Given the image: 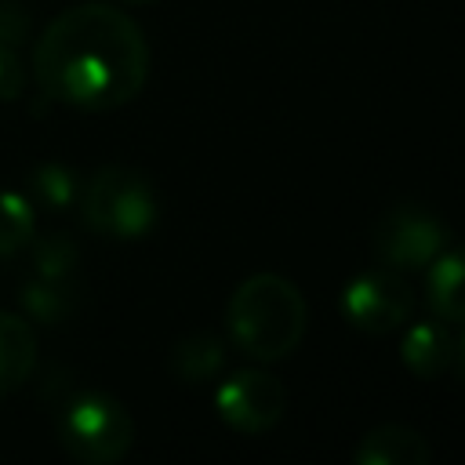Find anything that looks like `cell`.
<instances>
[{"instance_id":"16","label":"cell","mask_w":465,"mask_h":465,"mask_svg":"<svg viewBox=\"0 0 465 465\" xmlns=\"http://www.w3.org/2000/svg\"><path fill=\"white\" fill-rule=\"evenodd\" d=\"M29 251H33V272L36 276H73L76 272L80 243L69 232H62V229L33 236Z\"/></svg>"},{"instance_id":"11","label":"cell","mask_w":465,"mask_h":465,"mask_svg":"<svg viewBox=\"0 0 465 465\" xmlns=\"http://www.w3.org/2000/svg\"><path fill=\"white\" fill-rule=\"evenodd\" d=\"M36 367V331L29 320L0 309V400L11 396Z\"/></svg>"},{"instance_id":"14","label":"cell","mask_w":465,"mask_h":465,"mask_svg":"<svg viewBox=\"0 0 465 465\" xmlns=\"http://www.w3.org/2000/svg\"><path fill=\"white\" fill-rule=\"evenodd\" d=\"M80 196V178L73 167L65 163H40L29 171V182H25V200L40 211H65L73 207Z\"/></svg>"},{"instance_id":"6","label":"cell","mask_w":465,"mask_h":465,"mask_svg":"<svg viewBox=\"0 0 465 465\" xmlns=\"http://www.w3.org/2000/svg\"><path fill=\"white\" fill-rule=\"evenodd\" d=\"M411 309L414 294L407 280L389 265L363 269L341 287V316L363 334H389L403 327L411 320Z\"/></svg>"},{"instance_id":"20","label":"cell","mask_w":465,"mask_h":465,"mask_svg":"<svg viewBox=\"0 0 465 465\" xmlns=\"http://www.w3.org/2000/svg\"><path fill=\"white\" fill-rule=\"evenodd\" d=\"M124 4H153V0H124Z\"/></svg>"},{"instance_id":"2","label":"cell","mask_w":465,"mask_h":465,"mask_svg":"<svg viewBox=\"0 0 465 465\" xmlns=\"http://www.w3.org/2000/svg\"><path fill=\"white\" fill-rule=\"evenodd\" d=\"M305 323L309 309L302 291L276 272L247 276L225 305V327L232 345L258 363H276L291 356L305 338Z\"/></svg>"},{"instance_id":"3","label":"cell","mask_w":465,"mask_h":465,"mask_svg":"<svg viewBox=\"0 0 465 465\" xmlns=\"http://www.w3.org/2000/svg\"><path fill=\"white\" fill-rule=\"evenodd\" d=\"M80 218L91 232L105 240H142L153 232L160 200L153 182L134 171V167H98L84 185H80Z\"/></svg>"},{"instance_id":"15","label":"cell","mask_w":465,"mask_h":465,"mask_svg":"<svg viewBox=\"0 0 465 465\" xmlns=\"http://www.w3.org/2000/svg\"><path fill=\"white\" fill-rule=\"evenodd\" d=\"M36 236V207L25 200V193L0 189V254H18Z\"/></svg>"},{"instance_id":"19","label":"cell","mask_w":465,"mask_h":465,"mask_svg":"<svg viewBox=\"0 0 465 465\" xmlns=\"http://www.w3.org/2000/svg\"><path fill=\"white\" fill-rule=\"evenodd\" d=\"M450 367L458 371V378H461V385H465V338L454 341V363H450Z\"/></svg>"},{"instance_id":"1","label":"cell","mask_w":465,"mask_h":465,"mask_svg":"<svg viewBox=\"0 0 465 465\" xmlns=\"http://www.w3.org/2000/svg\"><path fill=\"white\" fill-rule=\"evenodd\" d=\"M33 76L44 98L109 113L138 98L149 80V44L131 15L113 4H76L47 22L33 47Z\"/></svg>"},{"instance_id":"17","label":"cell","mask_w":465,"mask_h":465,"mask_svg":"<svg viewBox=\"0 0 465 465\" xmlns=\"http://www.w3.org/2000/svg\"><path fill=\"white\" fill-rule=\"evenodd\" d=\"M33 29V18L22 0H0V44L18 47Z\"/></svg>"},{"instance_id":"18","label":"cell","mask_w":465,"mask_h":465,"mask_svg":"<svg viewBox=\"0 0 465 465\" xmlns=\"http://www.w3.org/2000/svg\"><path fill=\"white\" fill-rule=\"evenodd\" d=\"M22 87H25V69H22L18 47L0 44V102L18 98V94H22Z\"/></svg>"},{"instance_id":"8","label":"cell","mask_w":465,"mask_h":465,"mask_svg":"<svg viewBox=\"0 0 465 465\" xmlns=\"http://www.w3.org/2000/svg\"><path fill=\"white\" fill-rule=\"evenodd\" d=\"M432 458L429 440L411 425H374L360 436L352 461L356 465H425Z\"/></svg>"},{"instance_id":"9","label":"cell","mask_w":465,"mask_h":465,"mask_svg":"<svg viewBox=\"0 0 465 465\" xmlns=\"http://www.w3.org/2000/svg\"><path fill=\"white\" fill-rule=\"evenodd\" d=\"M400 360H403V367L414 378L432 381V378L450 371V363H454V338L447 334L443 323L418 320V323L407 327V334L400 341Z\"/></svg>"},{"instance_id":"10","label":"cell","mask_w":465,"mask_h":465,"mask_svg":"<svg viewBox=\"0 0 465 465\" xmlns=\"http://www.w3.org/2000/svg\"><path fill=\"white\" fill-rule=\"evenodd\" d=\"M425 298H429V309H432L440 320L465 323V247H458V251H440V254L429 262Z\"/></svg>"},{"instance_id":"12","label":"cell","mask_w":465,"mask_h":465,"mask_svg":"<svg viewBox=\"0 0 465 465\" xmlns=\"http://www.w3.org/2000/svg\"><path fill=\"white\" fill-rule=\"evenodd\" d=\"M167 367H171V374L182 385H203V381H211V378L222 374V367H225V345L211 331H193V334H185V338H178L171 345Z\"/></svg>"},{"instance_id":"13","label":"cell","mask_w":465,"mask_h":465,"mask_svg":"<svg viewBox=\"0 0 465 465\" xmlns=\"http://www.w3.org/2000/svg\"><path fill=\"white\" fill-rule=\"evenodd\" d=\"M80 305V291L69 276H33L22 283V309L33 323L58 327Z\"/></svg>"},{"instance_id":"7","label":"cell","mask_w":465,"mask_h":465,"mask_svg":"<svg viewBox=\"0 0 465 465\" xmlns=\"http://www.w3.org/2000/svg\"><path fill=\"white\" fill-rule=\"evenodd\" d=\"M214 411L218 418L243 432V436H262L269 429H276V421L287 411V389L276 374L269 371H236L229 374L218 392H214Z\"/></svg>"},{"instance_id":"5","label":"cell","mask_w":465,"mask_h":465,"mask_svg":"<svg viewBox=\"0 0 465 465\" xmlns=\"http://www.w3.org/2000/svg\"><path fill=\"white\" fill-rule=\"evenodd\" d=\"M450 229L425 203H392L371 229V251L381 265L407 272L425 269L440 251H447Z\"/></svg>"},{"instance_id":"4","label":"cell","mask_w":465,"mask_h":465,"mask_svg":"<svg viewBox=\"0 0 465 465\" xmlns=\"http://www.w3.org/2000/svg\"><path fill=\"white\" fill-rule=\"evenodd\" d=\"M58 443L65 447L69 458L84 465H113L131 450L134 421L116 396L87 389L62 403Z\"/></svg>"}]
</instances>
